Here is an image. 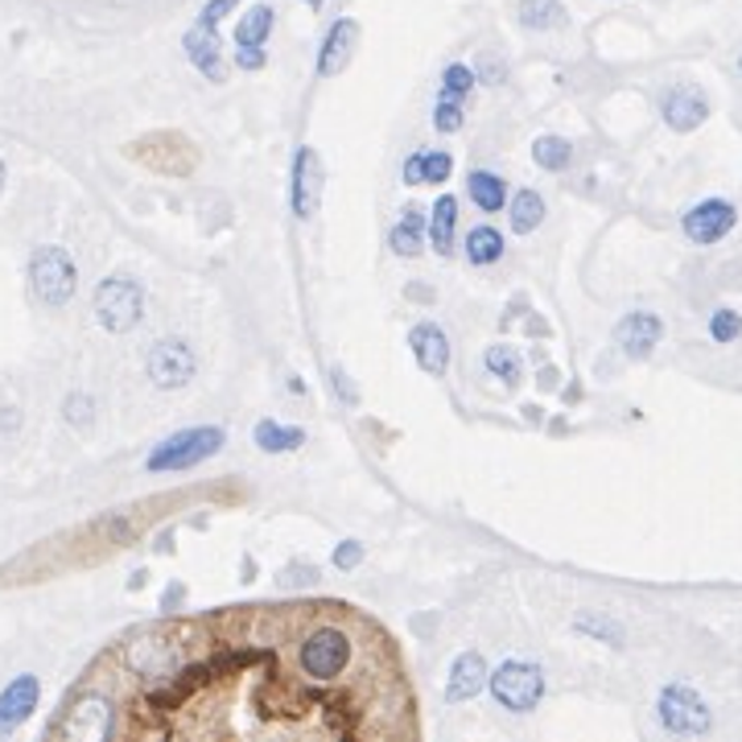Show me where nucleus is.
<instances>
[{"label":"nucleus","mask_w":742,"mask_h":742,"mask_svg":"<svg viewBox=\"0 0 742 742\" xmlns=\"http://www.w3.org/2000/svg\"><path fill=\"white\" fill-rule=\"evenodd\" d=\"M503 256V236L495 227H475L466 236V260L470 264H495Z\"/></svg>","instance_id":"nucleus-26"},{"label":"nucleus","mask_w":742,"mask_h":742,"mask_svg":"<svg viewBox=\"0 0 742 742\" xmlns=\"http://www.w3.org/2000/svg\"><path fill=\"white\" fill-rule=\"evenodd\" d=\"M532 161H537L540 169H549V173L570 169V161H574V145H570L565 136H537V141H532Z\"/></svg>","instance_id":"nucleus-24"},{"label":"nucleus","mask_w":742,"mask_h":742,"mask_svg":"<svg viewBox=\"0 0 742 742\" xmlns=\"http://www.w3.org/2000/svg\"><path fill=\"white\" fill-rule=\"evenodd\" d=\"M252 438H256V445L264 454H289V450H297V445L306 442L301 429H285V426H277V421H260Z\"/></svg>","instance_id":"nucleus-25"},{"label":"nucleus","mask_w":742,"mask_h":742,"mask_svg":"<svg viewBox=\"0 0 742 742\" xmlns=\"http://www.w3.org/2000/svg\"><path fill=\"white\" fill-rule=\"evenodd\" d=\"M145 371L148 380L157 384V388H185L190 380H194V351L178 343V338H166V343H157L145 359Z\"/></svg>","instance_id":"nucleus-7"},{"label":"nucleus","mask_w":742,"mask_h":742,"mask_svg":"<svg viewBox=\"0 0 742 742\" xmlns=\"http://www.w3.org/2000/svg\"><path fill=\"white\" fill-rule=\"evenodd\" d=\"M182 46H185V58L194 62V71L206 74L211 83H223V74L227 71H223V46H219V29H215V25H203V21H199V25L185 34Z\"/></svg>","instance_id":"nucleus-14"},{"label":"nucleus","mask_w":742,"mask_h":742,"mask_svg":"<svg viewBox=\"0 0 742 742\" xmlns=\"http://www.w3.org/2000/svg\"><path fill=\"white\" fill-rule=\"evenodd\" d=\"M74 285H79V273H74V260L67 256V248H37L29 256V289L41 306H67L74 297Z\"/></svg>","instance_id":"nucleus-2"},{"label":"nucleus","mask_w":742,"mask_h":742,"mask_svg":"<svg viewBox=\"0 0 742 742\" xmlns=\"http://www.w3.org/2000/svg\"><path fill=\"white\" fill-rule=\"evenodd\" d=\"M264 62H268L264 46H236V67H240V71H260Z\"/></svg>","instance_id":"nucleus-33"},{"label":"nucleus","mask_w":742,"mask_h":742,"mask_svg":"<svg viewBox=\"0 0 742 742\" xmlns=\"http://www.w3.org/2000/svg\"><path fill=\"white\" fill-rule=\"evenodd\" d=\"M306 4H310V9H322V0H306Z\"/></svg>","instance_id":"nucleus-35"},{"label":"nucleus","mask_w":742,"mask_h":742,"mask_svg":"<svg viewBox=\"0 0 742 742\" xmlns=\"http://www.w3.org/2000/svg\"><path fill=\"white\" fill-rule=\"evenodd\" d=\"M454 169V157L445 148H429V153H412L405 161V182L426 185V182H445Z\"/></svg>","instance_id":"nucleus-17"},{"label":"nucleus","mask_w":742,"mask_h":742,"mask_svg":"<svg viewBox=\"0 0 742 742\" xmlns=\"http://www.w3.org/2000/svg\"><path fill=\"white\" fill-rule=\"evenodd\" d=\"M475 83H479V79H475V71H470V67H463V62H450V67L442 71V95H445V99H458V104H463L466 95L475 92Z\"/></svg>","instance_id":"nucleus-28"},{"label":"nucleus","mask_w":742,"mask_h":742,"mask_svg":"<svg viewBox=\"0 0 742 742\" xmlns=\"http://www.w3.org/2000/svg\"><path fill=\"white\" fill-rule=\"evenodd\" d=\"M487 665H482L479 651H463L454 668H450V685H445V697L450 702H470V697H479L482 685H487Z\"/></svg>","instance_id":"nucleus-16"},{"label":"nucleus","mask_w":742,"mask_h":742,"mask_svg":"<svg viewBox=\"0 0 742 742\" xmlns=\"http://www.w3.org/2000/svg\"><path fill=\"white\" fill-rule=\"evenodd\" d=\"M37 697H41V685H37V677L29 672H21L17 681H9V689L0 693V739L4 734H13L29 714L37 709Z\"/></svg>","instance_id":"nucleus-13"},{"label":"nucleus","mask_w":742,"mask_h":742,"mask_svg":"<svg viewBox=\"0 0 742 742\" xmlns=\"http://www.w3.org/2000/svg\"><path fill=\"white\" fill-rule=\"evenodd\" d=\"M742 334V318L734 310H714L709 314V338L714 343H734Z\"/></svg>","instance_id":"nucleus-29"},{"label":"nucleus","mask_w":742,"mask_h":742,"mask_svg":"<svg viewBox=\"0 0 742 742\" xmlns=\"http://www.w3.org/2000/svg\"><path fill=\"white\" fill-rule=\"evenodd\" d=\"M540 223H544V199L537 190H519L512 199V231L516 236H532Z\"/></svg>","instance_id":"nucleus-22"},{"label":"nucleus","mask_w":742,"mask_h":742,"mask_svg":"<svg viewBox=\"0 0 742 742\" xmlns=\"http://www.w3.org/2000/svg\"><path fill=\"white\" fill-rule=\"evenodd\" d=\"M289 199H294V215H297V219H314L318 206H322V161H318V153L310 145L297 148Z\"/></svg>","instance_id":"nucleus-9"},{"label":"nucleus","mask_w":742,"mask_h":742,"mask_svg":"<svg viewBox=\"0 0 742 742\" xmlns=\"http://www.w3.org/2000/svg\"><path fill=\"white\" fill-rule=\"evenodd\" d=\"M739 74H742V58H739Z\"/></svg>","instance_id":"nucleus-37"},{"label":"nucleus","mask_w":742,"mask_h":742,"mask_svg":"<svg viewBox=\"0 0 742 742\" xmlns=\"http://www.w3.org/2000/svg\"><path fill=\"white\" fill-rule=\"evenodd\" d=\"M50 734H58V739H111L116 734V709H111L108 697L83 693L79 702H71L67 718Z\"/></svg>","instance_id":"nucleus-5"},{"label":"nucleus","mask_w":742,"mask_h":742,"mask_svg":"<svg viewBox=\"0 0 742 742\" xmlns=\"http://www.w3.org/2000/svg\"><path fill=\"white\" fill-rule=\"evenodd\" d=\"M433 129H438V132H458V129H463V104H458V99H445V95H442V104L433 108Z\"/></svg>","instance_id":"nucleus-30"},{"label":"nucleus","mask_w":742,"mask_h":742,"mask_svg":"<svg viewBox=\"0 0 742 742\" xmlns=\"http://www.w3.org/2000/svg\"><path fill=\"white\" fill-rule=\"evenodd\" d=\"M273 21H277L273 4H252L236 25V46H264L273 34Z\"/></svg>","instance_id":"nucleus-21"},{"label":"nucleus","mask_w":742,"mask_h":742,"mask_svg":"<svg viewBox=\"0 0 742 742\" xmlns=\"http://www.w3.org/2000/svg\"><path fill=\"white\" fill-rule=\"evenodd\" d=\"M236 4H240V0H206L203 13H199V21H203V25H215V29H219V21L227 17V13L236 9Z\"/></svg>","instance_id":"nucleus-34"},{"label":"nucleus","mask_w":742,"mask_h":742,"mask_svg":"<svg viewBox=\"0 0 742 742\" xmlns=\"http://www.w3.org/2000/svg\"><path fill=\"white\" fill-rule=\"evenodd\" d=\"M0 182H4V161H0Z\"/></svg>","instance_id":"nucleus-36"},{"label":"nucleus","mask_w":742,"mask_h":742,"mask_svg":"<svg viewBox=\"0 0 742 742\" xmlns=\"http://www.w3.org/2000/svg\"><path fill=\"white\" fill-rule=\"evenodd\" d=\"M359 561H363V544H359V540H343V544L334 549V565H338V570H355Z\"/></svg>","instance_id":"nucleus-32"},{"label":"nucleus","mask_w":742,"mask_h":742,"mask_svg":"<svg viewBox=\"0 0 742 742\" xmlns=\"http://www.w3.org/2000/svg\"><path fill=\"white\" fill-rule=\"evenodd\" d=\"M734 223H739V211L734 203H726V199H705V203L689 206L681 227H685V236L693 243H718L726 240L730 231H734Z\"/></svg>","instance_id":"nucleus-8"},{"label":"nucleus","mask_w":742,"mask_h":742,"mask_svg":"<svg viewBox=\"0 0 742 742\" xmlns=\"http://www.w3.org/2000/svg\"><path fill=\"white\" fill-rule=\"evenodd\" d=\"M519 25L537 29V34H549V29H565L570 13H565L561 0H519Z\"/></svg>","instance_id":"nucleus-18"},{"label":"nucleus","mask_w":742,"mask_h":742,"mask_svg":"<svg viewBox=\"0 0 742 742\" xmlns=\"http://www.w3.org/2000/svg\"><path fill=\"white\" fill-rule=\"evenodd\" d=\"M355 46H359V21L355 17H338L322 37V50H318V74L322 79H334V74L347 71Z\"/></svg>","instance_id":"nucleus-10"},{"label":"nucleus","mask_w":742,"mask_h":742,"mask_svg":"<svg viewBox=\"0 0 742 742\" xmlns=\"http://www.w3.org/2000/svg\"><path fill=\"white\" fill-rule=\"evenodd\" d=\"M223 450V429L219 426H199V429H182V433H173L166 442L157 445L153 454H148V470L153 475H161V470H190V466L206 463V458H215Z\"/></svg>","instance_id":"nucleus-1"},{"label":"nucleus","mask_w":742,"mask_h":742,"mask_svg":"<svg viewBox=\"0 0 742 742\" xmlns=\"http://www.w3.org/2000/svg\"><path fill=\"white\" fill-rule=\"evenodd\" d=\"M388 248L396 256H421V248H426V215L417 206H408L405 219L392 227Z\"/></svg>","instance_id":"nucleus-19"},{"label":"nucleus","mask_w":742,"mask_h":742,"mask_svg":"<svg viewBox=\"0 0 742 742\" xmlns=\"http://www.w3.org/2000/svg\"><path fill=\"white\" fill-rule=\"evenodd\" d=\"M145 314V289L129 277H108L95 289V318L111 334L132 331Z\"/></svg>","instance_id":"nucleus-3"},{"label":"nucleus","mask_w":742,"mask_h":742,"mask_svg":"<svg viewBox=\"0 0 742 742\" xmlns=\"http://www.w3.org/2000/svg\"><path fill=\"white\" fill-rule=\"evenodd\" d=\"M656 714H660V726L672 730V734H705L714 726L709 705L689 685H668L660 693V702H656Z\"/></svg>","instance_id":"nucleus-6"},{"label":"nucleus","mask_w":742,"mask_h":742,"mask_svg":"<svg viewBox=\"0 0 742 742\" xmlns=\"http://www.w3.org/2000/svg\"><path fill=\"white\" fill-rule=\"evenodd\" d=\"M482 363H487V371H491L495 380H503V384H519V375H524V368H519V355L512 351V347H503V343L487 347Z\"/></svg>","instance_id":"nucleus-27"},{"label":"nucleus","mask_w":742,"mask_h":742,"mask_svg":"<svg viewBox=\"0 0 742 742\" xmlns=\"http://www.w3.org/2000/svg\"><path fill=\"white\" fill-rule=\"evenodd\" d=\"M408 347L417 355L421 371H429V375H445V368H450V338H445L442 326L417 322L412 334H408Z\"/></svg>","instance_id":"nucleus-15"},{"label":"nucleus","mask_w":742,"mask_h":742,"mask_svg":"<svg viewBox=\"0 0 742 742\" xmlns=\"http://www.w3.org/2000/svg\"><path fill=\"white\" fill-rule=\"evenodd\" d=\"M67 421H71V426H79V429H87L92 426V400H87V396H67Z\"/></svg>","instance_id":"nucleus-31"},{"label":"nucleus","mask_w":742,"mask_h":742,"mask_svg":"<svg viewBox=\"0 0 742 742\" xmlns=\"http://www.w3.org/2000/svg\"><path fill=\"white\" fill-rule=\"evenodd\" d=\"M660 338H665V322L656 314H648V310H635V314H627L614 326V343H619L623 355H631V359H648Z\"/></svg>","instance_id":"nucleus-12"},{"label":"nucleus","mask_w":742,"mask_h":742,"mask_svg":"<svg viewBox=\"0 0 742 742\" xmlns=\"http://www.w3.org/2000/svg\"><path fill=\"white\" fill-rule=\"evenodd\" d=\"M470 199L482 206V211H503V199H507V182L491 169H475L470 173Z\"/></svg>","instance_id":"nucleus-23"},{"label":"nucleus","mask_w":742,"mask_h":742,"mask_svg":"<svg viewBox=\"0 0 742 742\" xmlns=\"http://www.w3.org/2000/svg\"><path fill=\"white\" fill-rule=\"evenodd\" d=\"M487 685H491V693H495V702L503 709L528 714L544 697V672L537 665H524V660H507V665H500L487 677Z\"/></svg>","instance_id":"nucleus-4"},{"label":"nucleus","mask_w":742,"mask_h":742,"mask_svg":"<svg viewBox=\"0 0 742 742\" xmlns=\"http://www.w3.org/2000/svg\"><path fill=\"white\" fill-rule=\"evenodd\" d=\"M660 116H665V124L672 132H693L705 124V116H709V99H705L697 87H672V92H665V99H660Z\"/></svg>","instance_id":"nucleus-11"},{"label":"nucleus","mask_w":742,"mask_h":742,"mask_svg":"<svg viewBox=\"0 0 742 742\" xmlns=\"http://www.w3.org/2000/svg\"><path fill=\"white\" fill-rule=\"evenodd\" d=\"M454 227H458V199L442 194V199L433 203V211H429V240H433V248H438L442 256L454 252Z\"/></svg>","instance_id":"nucleus-20"}]
</instances>
